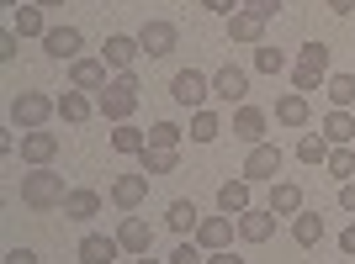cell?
Instances as JSON below:
<instances>
[{
  "label": "cell",
  "instance_id": "1",
  "mask_svg": "<svg viewBox=\"0 0 355 264\" xmlns=\"http://www.w3.org/2000/svg\"><path fill=\"white\" fill-rule=\"evenodd\" d=\"M64 201H69V185H64L59 169H32V175H21V206H32V211H64Z\"/></svg>",
  "mask_w": 355,
  "mask_h": 264
},
{
  "label": "cell",
  "instance_id": "2",
  "mask_svg": "<svg viewBox=\"0 0 355 264\" xmlns=\"http://www.w3.org/2000/svg\"><path fill=\"white\" fill-rule=\"evenodd\" d=\"M138 90H144V85H138V74H133V69L117 74V79H112V85L96 95V111H101L106 122H128V117L138 111Z\"/></svg>",
  "mask_w": 355,
  "mask_h": 264
},
{
  "label": "cell",
  "instance_id": "3",
  "mask_svg": "<svg viewBox=\"0 0 355 264\" xmlns=\"http://www.w3.org/2000/svg\"><path fill=\"white\" fill-rule=\"evenodd\" d=\"M48 117H59V101H53V95H43V90H21V95L11 101V127H21V132L43 127Z\"/></svg>",
  "mask_w": 355,
  "mask_h": 264
},
{
  "label": "cell",
  "instance_id": "4",
  "mask_svg": "<svg viewBox=\"0 0 355 264\" xmlns=\"http://www.w3.org/2000/svg\"><path fill=\"white\" fill-rule=\"evenodd\" d=\"M282 164H286V153L276 143H254L250 159H244V180H250V185H276Z\"/></svg>",
  "mask_w": 355,
  "mask_h": 264
},
{
  "label": "cell",
  "instance_id": "5",
  "mask_svg": "<svg viewBox=\"0 0 355 264\" xmlns=\"http://www.w3.org/2000/svg\"><path fill=\"white\" fill-rule=\"evenodd\" d=\"M170 95H175V106H191V111H202L212 95V79L202 69H180L175 79H170Z\"/></svg>",
  "mask_w": 355,
  "mask_h": 264
},
{
  "label": "cell",
  "instance_id": "6",
  "mask_svg": "<svg viewBox=\"0 0 355 264\" xmlns=\"http://www.w3.org/2000/svg\"><path fill=\"white\" fill-rule=\"evenodd\" d=\"M138 48H144L148 59H164V53H175V48H180L175 21H144V27H138Z\"/></svg>",
  "mask_w": 355,
  "mask_h": 264
},
{
  "label": "cell",
  "instance_id": "7",
  "mask_svg": "<svg viewBox=\"0 0 355 264\" xmlns=\"http://www.w3.org/2000/svg\"><path fill=\"white\" fill-rule=\"evenodd\" d=\"M212 95L228 106H244V95H250V74L239 69V64H223L218 74H212Z\"/></svg>",
  "mask_w": 355,
  "mask_h": 264
},
{
  "label": "cell",
  "instance_id": "8",
  "mask_svg": "<svg viewBox=\"0 0 355 264\" xmlns=\"http://www.w3.org/2000/svg\"><path fill=\"white\" fill-rule=\"evenodd\" d=\"M234 233H239V217H202L196 243H202L207 254H218V249H234Z\"/></svg>",
  "mask_w": 355,
  "mask_h": 264
},
{
  "label": "cell",
  "instance_id": "9",
  "mask_svg": "<svg viewBox=\"0 0 355 264\" xmlns=\"http://www.w3.org/2000/svg\"><path fill=\"white\" fill-rule=\"evenodd\" d=\"M53 153H59V132H43V127L21 132V159H27L32 169H43V164H53Z\"/></svg>",
  "mask_w": 355,
  "mask_h": 264
},
{
  "label": "cell",
  "instance_id": "10",
  "mask_svg": "<svg viewBox=\"0 0 355 264\" xmlns=\"http://www.w3.org/2000/svg\"><path fill=\"white\" fill-rule=\"evenodd\" d=\"M239 238H244V243H270V238H276V211H270V206H250V211L239 217Z\"/></svg>",
  "mask_w": 355,
  "mask_h": 264
},
{
  "label": "cell",
  "instance_id": "11",
  "mask_svg": "<svg viewBox=\"0 0 355 264\" xmlns=\"http://www.w3.org/2000/svg\"><path fill=\"white\" fill-rule=\"evenodd\" d=\"M112 201H117L122 211H138V206L148 201V175H144V169H133V175H117V180H112Z\"/></svg>",
  "mask_w": 355,
  "mask_h": 264
},
{
  "label": "cell",
  "instance_id": "12",
  "mask_svg": "<svg viewBox=\"0 0 355 264\" xmlns=\"http://www.w3.org/2000/svg\"><path fill=\"white\" fill-rule=\"evenodd\" d=\"M138 53H144V48H138V37H128V32H112V37H106V48H101V59H106V69H117V74H128L138 64Z\"/></svg>",
  "mask_w": 355,
  "mask_h": 264
},
{
  "label": "cell",
  "instance_id": "13",
  "mask_svg": "<svg viewBox=\"0 0 355 264\" xmlns=\"http://www.w3.org/2000/svg\"><path fill=\"white\" fill-rule=\"evenodd\" d=\"M228 43L260 48V43H266V21H260V16H254V11H244V6H239V11L228 16Z\"/></svg>",
  "mask_w": 355,
  "mask_h": 264
},
{
  "label": "cell",
  "instance_id": "14",
  "mask_svg": "<svg viewBox=\"0 0 355 264\" xmlns=\"http://www.w3.org/2000/svg\"><path fill=\"white\" fill-rule=\"evenodd\" d=\"M266 127H270V122H266V111H260V106H234V138H239V143H266Z\"/></svg>",
  "mask_w": 355,
  "mask_h": 264
},
{
  "label": "cell",
  "instance_id": "15",
  "mask_svg": "<svg viewBox=\"0 0 355 264\" xmlns=\"http://www.w3.org/2000/svg\"><path fill=\"white\" fill-rule=\"evenodd\" d=\"M43 48H48V59H80V48H85V32L80 27H48V37H43Z\"/></svg>",
  "mask_w": 355,
  "mask_h": 264
},
{
  "label": "cell",
  "instance_id": "16",
  "mask_svg": "<svg viewBox=\"0 0 355 264\" xmlns=\"http://www.w3.org/2000/svg\"><path fill=\"white\" fill-rule=\"evenodd\" d=\"M69 85L74 90H96V95H101V90L112 85V79H106V59H74L69 64Z\"/></svg>",
  "mask_w": 355,
  "mask_h": 264
},
{
  "label": "cell",
  "instance_id": "17",
  "mask_svg": "<svg viewBox=\"0 0 355 264\" xmlns=\"http://www.w3.org/2000/svg\"><path fill=\"white\" fill-rule=\"evenodd\" d=\"M117 243H122V254H148V249H154V227H148L144 217H122Z\"/></svg>",
  "mask_w": 355,
  "mask_h": 264
},
{
  "label": "cell",
  "instance_id": "18",
  "mask_svg": "<svg viewBox=\"0 0 355 264\" xmlns=\"http://www.w3.org/2000/svg\"><path fill=\"white\" fill-rule=\"evenodd\" d=\"M218 211L223 217H244V211H250V180H223L218 185Z\"/></svg>",
  "mask_w": 355,
  "mask_h": 264
},
{
  "label": "cell",
  "instance_id": "19",
  "mask_svg": "<svg viewBox=\"0 0 355 264\" xmlns=\"http://www.w3.org/2000/svg\"><path fill=\"white\" fill-rule=\"evenodd\" d=\"M164 222H170V233L196 238V227H202V211H196V201H170V206H164Z\"/></svg>",
  "mask_w": 355,
  "mask_h": 264
},
{
  "label": "cell",
  "instance_id": "20",
  "mask_svg": "<svg viewBox=\"0 0 355 264\" xmlns=\"http://www.w3.org/2000/svg\"><path fill=\"white\" fill-rule=\"evenodd\" d=\"M59 117L64 122H69V127H80V122H90V117H96V101H90V95H85V90H64V95H59Z\"/></svg>",
  "mask_w": 355,
  "mask_h": 264
},
{
  "label": "cell",
  "instance_id": "21",
  "mask_svg": "<svg viewBox=\"0 0 355 264\" xmlns=\"http://www.w3.org/2000/svg\"><path fill=\"white\" fill-rule=\"evenodd\" d=\"M122 254L117 238H101V233H85L80 238V264H112Z\"/></svg>",
  "mask_w": 355,
  "mask_h": 264
},
{
  "label": "cell",
  "instance_id": "22",
  "mask_svg": "<svg viewBox=\"0 0 355 264\" xmlns=\"http://www.w3.org/2000/svg\"><path fill=\"white\" fill-rule=\"evenodd\" d=\"M138 169H144L148 180L154 175H175L180 169V148H144V153H138Z\"/></svg>",
  "mask_w": 355,
  "mask_h": 264
},
{
  "label": "cell",
  "instance_id": "23",
  "mask_svg": "<svg viewBox=\"0 0 355 264\" xmlns=\"http://www.w3.org/2000/svg\"><path fill=\"white\" fill-rule=\"evenodd\" d=\"M270 211H276V217H297V211H302V185H297V180H276V185H270Z\"/></svg>",
  "mask_w": 355,
  "mask_h": 264
},
{
  "label": "cell",
  "instance_id": "24",
  "mask_svg": "<svg viewBox=\"0 0 355 264\" xmlns=\"http://www.w3.org/2000/svg\"><path fill=\"white\" fill-rule=\"evenodd\" d=\"M64 217L69 222H90V217H101V191H69V201H64Z\"/></svg>",
  "mask_w": 355,
  "mask_h": 264
},
{
  "label": "cell",
  "instance_id": "25",
  "mask_svg": "<svg viewBox=\"0 0 355 264\" xmlns=\"http://www.w3.org/2000/svg\"><path fill=\"white\" fill-rule=\"evenodd\" d=\"M292 238L302 243V249H318V243H324V217H318V211H297L292 217Z\"/></svg>",
  "mask_w": 355,
  "mask_h": 264
},
{
  "label": "cell",
  "instance_id": "26",
  "mask_svg": "<svg viewBox=\"0 0 355 264\" xmlns=\"http://www.w3.org/2000/svg\"><path fill=\"white\" fill-rule=\"evenodd\" d=\"M276 122H282V127H308V95L286 90L282 101H276Z\"/></svg>",
  "mask_w": 355,
  "mask_h": 264
},
{
  "label": "cell",
  "instance_id": "27",
  "mask_svg": "<svg viewBox=\"0 0 355 264\" xmlns=\"http://www.w3.org/2000/svg\"><path fill=\"white\" fill-rule=\"evenodd\" d=\"M148 148V132L144 127H133V122H117V132H112V153H144Z\"/></svg>",
  "mask_w": 355,
  "mask_h": 264
},
{
  "label": "cell",
  "instance_id": "28",
  "mask_svg": "<svg viewBox=\"0 0 355 264\" xmlns=\"http://www.w3.org/2000/svg\"><path fill=\"white\" fill-rule=\"evenodd\" d=\"M324 138L334 148H350L355 143V117H350V111H329V117H324Z\"/></svg>",
  "mask_w": 355,
  "mask_h": 264
},
{
  "label": "cell",
  "instance_id": "29",
  "mask_svg": "<svg viewBox=\"0 0 355 264\" xmlns=\"http://www.w3.org/2000/svg\"><path fill=\"white\" fill-rule=\"evenodd\" d=\"M11 32H21V37H48V27H43V6H37V0L16 6V21H11Z\"/></svg>",
  "mask_w": 355,
  "mask_h": 264
},
{
  "label": "cell",
  "instance_id": "30",
  "mask_svg": "<svg viewBox=\"0 0 355 264\" xmlns=\"http://www.w3.org/2000/svg\"><path fill=\"white\" fill-rule=\"evenodd\" d=\"M329 153H334V143L324 132H302V143H297V159L302 164H329Z\"/></svg>",
  "mask_w": 355,
  "mask_h": 264
},
{
  "label": "cell",
  "instance_id": "31",
  "mask_svg": "<svg viewBox=\"0 0 355 264\" xmlns=\"http://www.w3.org/2000/svg\"><path fill=\"white\" fill-rule=\"evenodd\" d=\"M324 90H329V101H334V111H350L355 106V74H329Z\"/></svg>",
  "mask_w": 355,
  "mask_h": 264
},
{
  "label": "cell",
  "instance_id": "32",
  "mask_svg": "<svg viewBox=\"0 0 355 264\" xmlns=\"http://www.w3.org/2000/svg\"><path fill=\"white\" fill-rule=\"evenodd\" d=\"M329 59H334V48H329V43H302V53H297V69L329 74Z\"/></svg>",
  "mask_w": 355,
  "mask_h": 264
},
{
  "label": "cell",
  "instance_id": "33",
  "mask_svg": "<svg viewBox=\"0 0 355 264\" xmlns=\"http://www.w3.org/2000/svg\"><path fill=\"white\" fill-rule=\"evenodd\" d=\"M218 132H223L218 111H207V106H202V111H191V143H212Z\"/></svg>",
  "mask_w": 355,
  "mask_h": 264
},
{
  "label": "cell",
  "instance_id": "34",
  "mask_svg": "<svg viewBox=\"0 0 355 264\" xmlns=\"http://www.w3.org/2000/svg\"><path fill=\"white\" fill-rule=\"evenodd\" d=\"M180 143H186V132L175 122H154L148 127V148H180Z\"/></svg>",
  "mask_w": 355,
  "mask_h": 264
},
{
  "label": "cell",
  "instance_id": "35",
  "mask_svg": "<svg viewBox=\"0 0 355 264\" xmlns=\"http://www.w3.org/2000/svg\"><path fill=\"white\" fill-rule=\"evenodd\" d=\"M324 169H329L334 180H340V185H345V180H355V148H334Z\"/></svg>",
  "mask_w": 355,
  "mask_h": 264
},
{
  "label": "cell",
  "instance_id": "36",
  "mask_svg": "<svg viewBox=\"0 0 355 264\" xmlns=\"http://www.w3.org/2000/svg\"><path fill=\"white\" fill-rule=\"evenodd\" d=\"M254 69H260V74H282L286 53H282V48H270V43H260V48H254Z\"/></svg>",
  "mask_w": 355,
  "mask_h": 264
},
{
  "label": "cell",
  "instance_id": "37",
  "mask_svg": "<svg viewBox=\"0 0 355 264\" xmlns=\"http://www.w3.org/2000/svg\"><path fill=\"white\" fill-rule=\"evenodd\" d=\"M170 264H207V249H202L196 238H180V249L170 254Z\"/></svg>",
  "mask_w": 355,
  "mask_h": 264
},
{
  "label": "cell",
  "instance_id": "38",
  "mask_svg": "<svg viewBox=\"0 0 355 264\" xmlns=\"http://www.w3.org/2000/svg\"><path fill=\"white\" fill-rule=\"evenodd\" d=\"M292 85H297V95H308V90H324V74H313V69H297V74H292Z\"/></svg>",
  "mask_w": 355,
  "mask_h": 264
},
{
  "label": "cell",
  "instance_id": "39",
  "mask_svg": "<svg viewBox=\"0 0 355 264\" xmlns=\"http://www.w3.org/2000/svg\"><path fill=\"white\" fill-rule=\"evenodd\" d=\"M244 11H254L260 21H270V16L282 11V0H244Z\"/></svg>",
  "mask_w": 355,
  "mask_h": 264
},
{
  "label": "cell",
  "instance_id": "40",
  "mask_svg": "<svg viewBox=\"0 0 355 264\" xmlns=\"http://www.w3.org/2000/svg\"><path fill=\"white\" fill-rule=\"evenodd\" d=\"M16 48H21V32H0V64H11Z\"/></svg>",
  "mask_w": 355,
  "mask_h": 264
},
{
  "label": "cell",
  "instance_id": "41",
  "mask_svg": "<svg viewBox=\"0 0 355 264\" xmlns=\"http://www.w3.org/2000/svg\"><path fill=\"white\" fill-rule=\"evenodd\" d=\"M202 6H207V11H212V16H234V11H239V6H244V0H202Z\"/></svg>",
  "mask_w": 355,
  "mask_h": 264
},
{
  "label": "cell",
  "instance_id": "42",
  "mask_svg": "<svg viewBox=\"0 0 355 264\" xmlns=\"http://www.w3.org/2000/svg\"><path fill=\"white\" fill-rule=\"evenodd\" d=\"M340 206H345V211H355V180H345V185H340Z\"/></svg>",
  "mask_w": 355,
  "mask_h": 264
},
{
  "label": "cell",
  "instance_id": "43",
  "mask_svg": "<svg viewBox=\"0 0 355 264\" xmlns=\"http://www.w3.org/2000/svg\"><path fill=\"white\" fill-rule=\"evenodd\" d=\"M6 264H37V254H32V249H11V254H6Z\"/></svg>",
  "mask_w": 355,
  "mask_h": 264
},
{
  "label": "cell",
  "instance_id": "44",
  "mask_svg": "<svg viewBox=\"0 0 355 264\" xmlns=\"http://www.w3.org/2000/svg\"><path fill=\"white\" fill-rule=\"evenodd\" d=\"M207 264H244L234 249H218V254H207Z\"/></svg>",
  "mask_w": 355,
  "mask_h": 264
},
{
  "label": "cell",
  "instance_id": "45",
  "mask_svg": "<svg viewBox=\"0 0 355 264\" xmlns=\"http://www.w3.org/2000/svg\"><path fill=\"white\" fill-rule=\"evenodd\" d=\"M329 11H334V16H350V11H355V0H329Z\"/></svg>",
  "mask_w": 355,
  "mask_h": 264
},
{
  "label": "cell",
  "instance_id": "46",
  "mask_svg": "<svg viewBox=\"0 0 355 264\" xmlns=\"http://www.w3.org/2000/svg\"><path fill=\"white\" fill-rule=\"evenodd\" d=\"M340 249H345V254H355V227H345V233H340Z\"/></svg>",
  "mask_w": 355,
  "mask_h": 264
},
{
  "label": "cell",
  "instance_id": "47",
  "mask_svg": "<svg viewBox=\"0 0 355 264\" xmlns=\"http://www.w3.org/2000/svg\"><path fill=\"white\" fill-rule=\"evenodd\" d=\"M133 264H159V259H148V254H138V259H133Z\"/></svg>",
  "mask_w": 355,
  "mask_h": 264
},
{
  "label": "cell",
  "instance_id": "48",
  "mask_svg": "<svg viewBox=\"0 0 355 264\" xmlns=\"http://www.w3.org/2000/svg\"><path fill=\"white\" fill-rule=\"evenodd\" d=\"M0 6H11V11H16V6H27V0H0Z\"/></svg>",
  "mask_w": 355,
  "mask_h": 264
},
{
  "label": "cell",
  "instance_id": "49",
  "mask_svg": "<svg viewBox=\"0 0 355 264\" xmlns=\"http://www.w3.org/2000/svg\"><path fill=\"white\" fill-rule=\"evenodd\" d=\"M37 6H43V11H48V6H64V0H37Z\"/></svg>",
  "mask_w": 355,
  "mask_h": 264
},
{
  "label": "cell",
  "instance_id": "50",
  "mask_svg": "<svg viewBox=\"0 0 355 264\" xmlns=\"http://www.w3.org/2000/svg\"><path fill=\"white\" fill-rule=\"evenodd\" d=\"M324 264H334V259H324Z\"/></svg>",
  "mask_w": 355,
  "mask_h": 264
},
{
  "label": "cell",
  "instance_id": "51",
  "mask_svg": "<svg viewBox=\"0 0 355 264\" xmlns=\"http://www.w3.org/2000/svg\"><path fill=\"white\" fill-rule=\"evenodd\" d=\"M106 6H112V0H106Z\"/></svg>",
  "mask_w": 355,
  "mask_h": 264
}]
</instances>
